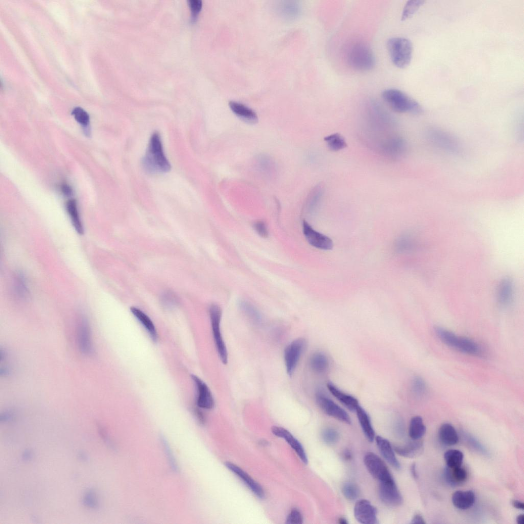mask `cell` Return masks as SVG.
I'll use <instances>...</instances> for the list:
<instances>
[{
	"instance_id": "f5cc1de1",
	"label": "cell",
	"mask_w": 524,
	"mask_h": 524,
	"mask_svg": "<svg viewBox=\"0 0 524 524\" xmlns=\"http://www.w3.org/2000/svg\"><path fill=\"white\" fill-rule=\"evenodd\" d=\"M516 521L518 524H523L524 515L523 514L519 515L516 518Z\"/></svg>"
},
{
	"instance_id": "4fadbf2b",
	"label": "cell",
	"mask_w": 524,
	"mask_h": 524,
	"mask_svg": "<svg viewBox=\"0 0 524 524\" xmlns=\"http://www.w3.org/2000/svg\"><path fill=\"white\" fill-rule=\"evenodd\" d=\"M303 234L312 246L322 250H330L333 247L332 240L328 236L316 231L306 221L302 224Z\"/></svg>"
},
{
	"instance_id": "ee69618b",
	"label": "cell",
	"mask_w": 524,
	"mask_h": 524,
	"mask_svg": "<svg viewBox=\"0 0 524 524\" xmlns=\"http://www.w3.org/2000/svg\"><path fill=\"white\" fill-rule=\"evenodd\" d=\"M253 227L259 236L264 238L268 237L269 232L267 225L264 222L258 221L255 222L253 225Z\"/></svg>"
},
{
	"instance_id": "9a60e30c",
	"label": "cell",
	"mask_w": 524,
	"mask_h": 524,
	"mask_svg": "<svg viewBox=\"0 0 524 524\" xmlns=\"http://www.w3.org/2000/svg\"><path fill=\"white\" fill-rule=\"evenodd\" d=\"M196 389V404L200 408L210 409L214 405V399L206 384L194 375L191 376Z\"/></svg>"
},
{
	"instance_id": "7c38bea8",
	"label": "cell",
	"mask_w": 524,
	"mask_h": 524,
	"mask_svg": "<svg viewBox=\"0 0 524 524\" xmlns=\"http://www.w3.org/2000/svg\"><path fill=\"white\" fill-rule=\"evenodd\" d=\"M354 514L356 520L361 523H377V510L367 500H358L354 506Z\"/></svg>"
},
{
	"instance_id": "f1b7e54d",
	"label": "cell",
	"mask_w": 524,
	"mask_h": 524,
	"mask_svg": "<svg viewBox=\"0 0 524 524\" xmlns=\"http://www.w3.org/2000/svg\"><path fill=\"white\" fill-rule=\"evenodd\" d=\"M426 428L420 416H417L410 420L409 435L412 440H420L425 433Z\"/></svg>"
},
{
	"instance_id": "836d02e7",
	"label": "cell",
	"mask_w": 524,
	"mask_h": 524,
	"mask_svg": "<svg viewBox=\"0 0 524 524\" xmlns=\"http://www.w3.org/2000/svg\"><path fill=\"white\" fill-rule=\"evenodd\" d=\"M240 309L251 319L256 323H260L261 316L257 309L250 302L241 300L238 302Z\"/></svg>"
},
{
	"instance_id": "7a4b0ae2",
	"label": "cell",
	"mask_w": 524,
	"mask_h": 524,
	"mask_svg": "<svg viewBox=\"0 0 524 524\" xmlns=\"http://www.w3.org/2000/svg\"><path fill=\"white\" fill-rule=\"evenodd\" d=\"M382 97L396 112L419 114L423 112L421 105L417 101L400 90L386 89L382 92Z\"/></svg>"
},
{
	"instance_id": "44dd1931",
	"label": "cell",
	"mask_w": 524,
	"mask_h": 524,
	"mask_svg": "<svg viewBox=\"0 0 524 524\" xmlns=\"http://www.w3.org/2000/svg\"><path fill=\"white\" fill-rule=\"evenodd\" d=\"M326 386L331 394L349 410L355 411L359 405L356 398L342 391L333 383L329 382Z\"/></svg>"
},
{
	"instance_id": "484cf974",
	"label": "cell",
	"mask_w": 524,
	"mask_h": 524,
	"mask_svg": "<svg viewBox=\"0 0 524 524\" xmlns=\"http://www.w3.org/2000/svg\"><path fill=\"white\" fill-rule=\"evenodd\" d=\"M134 316L142 324L154 341L157 339V332L155 326L150 318L139 309L132 307L130 309Z\"/></svg>"
},
{
	"instance_id": "30bf717a",
	"label": "cell",
	"mask_w": 524,
	"mask_h": 524,
	"mask_svg": "<svg viewBox=\"0 0 524 524\" xmlns=\"http://www.w3.org/2000/svg\"><path fill=\"white\" fill-rule=\"evenodd\" d=\"M306 345L305 340L298 338L289 343L284 351V360L287 374L291 376Z\"/></svg>"
},
{
	"instance_id": "ffe728a7",
	"label": "cell",
	"mask_w": 524,
	"mask_h": 524,
	"mask_svg": "<svg viewBox=\"0 0 524 524\" xmlns=\"http://www.w3.org/2000/svg\"><path fill=\"white\" fill-rule=\"evenodd\" d=\"M395 451L399 455L407 458H414L421 455L424 451L423 443L418 440H412L403 446L394 448Z\"/></svg>"
},
{
	"instance_id": "7dc6e473",
	"label": "cell",
	"mask_w": 524,
	"mask_h": 524,
	"mask_svg": "<svg viewBox=\"0 0 524 524\" xmlns=\"http://www.w3.org/2000/svg\"><path fill=\"white\" fill-rule=\"evenodd\" d=\"M61 190L62 193L67 196H70L73 193L72 188L66 183L62 184L61 185Z\"/></svg>"
},
{
	"instance_id": "1f68e13d",
	"label": "cell",
	"mask_w": 524,
	"mask_h": 524,
	"mask_svg": "<svg viewBox=\"0 0 524 524\" xmlns=\"http://www.w3.org/2000/svg\"><path fill=\"white\" fill-rule=\"evenodd\" d=\"M328 148L333 151L340 150L346 147L344 138L339 133L329 135L324 138Z\"/></svg>"
},
{
	"instance_id": "ba28073f",
	"label": "cell",
	"mask_w": 524,
	"mask_h": 524,
	"mask_svg": "<svg viewBox=\"0 0 524 524\" xmlns=\"http://www.w3.org/2000/svg\"><path fill=\"white\" fill-rule=\"evenodd\" d=\"M363 462L369 473L379 482L394 480L386 464L376 454L372 452H367L364 456Z\"/></svg>"
},
{
	"instance_id": "681fc988",
	"label": "cell",
	"mask_w": 524,
	"mask_h": 524,
	"mask_svg": "<svg viewBox=\"0 0 524 524\" xmlns=\"http://www.w3.org/2000/svg\"><path fill=\"white\" fill-rule=\"evenodd\" d=\"M511 504L512 505V506L514 508H516L517 509L522 510H523L524 509V504H523V503L521 502V501H520L519 500H512V501H511Z\"/></svg>"
},
{
	"instance_id": "816d5d0a",
	"label": "cell",
	"mask_w": 524,
	"mask_h": 524,
	"mask_svg": "<svg viewBox=\"0 0 524 524\" xmlns=\"http://www.w3.org/2000/svg\"><path fill=\"white\" fill-rule=\"evenodd\" d=\"M343 456L345 460H350L352 457V454L351 451L346 450L343 453Z\"/></svg>"
},
{
	"instance_id": "e575fe53",
	"label": "cell",
	"mask_w": 524,
	"mask_h": 524,
	"mask_svg": "<svg viewBox=\"0 0 524 524\" xmlns=\"http://www.w3.org/2000/svg\"><path fill=\"white\" fill-rule=\"evenodd\" d=\"M341 491L345 498L351 501L357 499L360 494L358 486L350 482H346L342 485Z\"/></svg>"
},
{
	"instance_id": "8fae6325",
	"label": "cell",
	"mask_w": 524,
	"mask_h": 524,
	"mask_svg": "<svg viewBox=\"0 0 524 524\" xmlns=\"http://www.w3.org/2000/svg\"><path fill=\"white\" fill-rule=\"evenodd\" d=\"M379 495L381 501L389 506H398L403 501L402 496L394 479L379 482Z\"/></svg>"
},
{
	"instance_id": "f546056e",
	"label": "cell",
	"mask_w": 524,
	"mask_h": 524,
	"mask_svg": "<svg viewBox=\"0 0 524 524\" xmlns=\"http://www.w3.org/2000/svg\"><path fill=\"white\" fill-rule=\"evenodd\" d=\"M310 365L314 372L317 373H322L326 371L329 367L328 358L324 354L316 352L311 357Z\"/></svg>"
},
{
	"instance_id": "5b68a950",
	"label": "cell",
	"mask_w": 524,
	"mask_h": 524,
	"mask_svg": "<svg viewBox=\"0 0 524 524\" xmlns=\"http://www.w3.org/2000/svg\"><path fill=\"white\" fill-rule=\"evenodd\" d=\"M434 331L439 338L451 347L469 355H479L482 353L481 346L471 339L458 336L441 327H436Z\"/></svg>"
},
{
	"instance_id": "ac0fdd59",
	"label": "cell",
	"mask_w": 524,
	"mask_h": 524,
	"mask_svg": "<svg viewBox=\"0 0 524 524\" xmlns=\"http://www.w3.org/2000/svg\"><path fill=\"white\" fill-rule=\"evenodd\" d=\"M375 440L380 452L385 460L394 468L400 469L401 465L396 456L394 449L390 442L381 436H377Z\"/></svg>"
},
{
	"instance_id": "7bdbcfd3",
	"label": "cell",
	"mask_w": 524,
	"mask_h": 524,
	"mask_svg": "<svg viewBox=\"0 0 524 524\" xmlns=\"http://www.w3.org/2000/svg\"><path fill=\"white\" fill-rule=\"evenodd\" d=\"M303 522V517L300 512L296 509H292L288 515L286 522L289 524H300Z\"/></svg>"
},
{
	"instance_id": "83f0119b",
	"label": "cell",
	"mask_w": 524,
	"mask_h": 524,
	"mask_svg": "<svg viewBox=\"0 0 524 524\" xmlns=\"http://www.w3.org/2000/svg\"><path fill=\"white\" fill-rule=\"evenodd\" d=\"M66 208L75 230L78 234H82L84 232V229L79 216L76 201L74 199L69 200L67 202Z\"/></svg>"
},
{
	"instance_id": "e0dca14e",
	"label": "cell",
	"mask_w": 524,
	"mask_h": 524,
	"mask_svg": "<svg viewBox=\"0 0 524 524\" xmlns=\"http://www.w3.org/2000/svg\"><path fill=\"white\" fill-rule=\"evenodd\" d=\"M271 431L274 435L284 439L303 463H308V457L302 445L291 433L284 428L278 426L272 427Z\"/></svg>"
},
{
	"instance_id": "d6986e66",
	"label": "cell",
	"mask_w": 524,
	"mask_h": 524,
	"mask_svg": "<svg viewBox=\"0 0 524 524\" xmlns=\"http://www.w3.org/2000/svg\"><path fill=\"white\" fill-rule=\"evenodd\" d=\"M229 105L232 112L245 122L251 124L257 122L256 113L246 105L235 101H230Z\"/></svg>"
},
{
	"instance_id": "4dcf8cb0",
	"label": "cell",
	"mask_w": 524,
	"mask_h": 524,
	"mask_svg": "<svg viewBox=\"0 0 524 524\" xmlns=\"http://www.w3.org/2000/svg\"><path fill=\"white\" fill-rule=\"evenodd\" d=\"M513 294V283L509 278L503 279L500 285L498 291V300L503 306L510 303Z\"/></svg>"
},
{
	"instance_id": "f907efd6",
	"label": "cell",
	"mask_w": 524,
	"mask_h": 524,
	"mask_svg": "<svg viewBox=\"0 0 524 524\" xmlns=\"http://www.w3.org/2000/svg\"><path fill=\"white\" fill-rule=\"evenodd\" d=\"M410 472L413 478H417L418 477L417 472L416 470V465L415 463H413L410 466Z\"/></svg>"
},
{
	"instance_id": "d6a6232c",
	"label": "cell",
	"mask_w": 524,
	"mask_h": 524,
	"mask_svg": "<svg viewBox=\"0 0 524 524\" xmlns=\"http://www.w3.org/2000/svg\"><path fill=\"white\" fill-rule=\"evenodd\" d=\"M444 458L447 466L454 468L461 466L464 454L459 450L449 449L445 452Z\"/></svg>"
},
{
	"instance_id": "d4e9b609",
	"label": "cell",
	"mask_w": 524,
	"mask_h": 524,
	"mask_svg": "<svg viewBox=\"0 0 524 524\" xmlns=\"http://www.w3.org/2000/svg\"><path fill=\"white\" fill-rule=\"evenodd\" d=\"M355 411L364 434L369 442H373L375 439V432L369 416L360 405L357 407Z\"/></svg>"
},
{
	"instance_id": "277c9868",
	"label": "cell",
	"mask_w": 524,
	"mask_h": 524,
	"mask_svg": "<svg viewBox=\"0 0 524 524\" xmlns=\"http://www.w3.org/2000/svg\"><path fill=\"white\" fill-rule=\"evenodd\" d=\"M387 48L390 59L394 64L399 68H405L410 63L413 46L408 38L395 37L389 38Z\"/></svg>"
},
{
	"instance_id": "3957f363",
	"label": "cell",
	"mask_w": 524,
	"mask_h": 524,
	"mask_svg": "<svg viewBox=\"0 0 524 524\" xmlns=\"http://www.w3.org/2000/svg\"><path fill=\"white\" fill-rule=\"evenodd\" d=\"M347 62L353 69L359 71H366L375 66L373 52L366 43L357 42L349 48L346 55Z\"/></svg>"
},
{
	"instance_id": "74e56055",
	"label": "cell",
	"mask_w": 524,
	"mask_h": 524,
	"mask_svg": "<svg viewBox=\"0 0 524 524\" xmlns=\"http://www.w3.org/2000/svg\"><path fill=\"white\" fill-rule=\"evenodd\" d=\"M15 291L20 298H26L28 295V288L25 277L21 273L17 275L15 280Z\"/></svg>"
},
{
	"instance_id": "6da1fadb",
	"label": "cell",
	"mask_w": 524,
	"mask_h": 524,
	"mask_svg": "<svg viewBox=\"0 0 524 524\" xmlns=\"http://www.w3.org/2000/svg\"><path fill=\"white\" fill-rule=\"evenodd\" d=\"M142 165L150 173H164L170 169V164L165 155L161 137L158 132L154 133L150 138Z\"/></svg>"
},
{
	"instance_id": "8d00e7d4",
	"label": "cell",
	"mask_w": 524,
	"mask_h": 524,
	"mask_svg": "<svg viewBox=\"0 0 524 524\" xmlns=\"http://www.w3.org/2000/svg\"><path fill=\"white\" fill-rule=\"evenodd\" d=\"M322 188L320 186H316L309 196L307 206L310 211H312L316 207L322 195Z\"/></svg>"
},
{
	"instance_id": "f35d334b",
	"label": "cell",
	"mask_w": 524,
	"mask_h": 524,
	"mask_svg": "<svg viewBox=\"0 0 524 524\" xmlns=\"http://www.w3.org/2000/svg\"><path fill=\"white\" fill-rule=\"evenodd\" d=\"M258 167L265 173L271 174L274 170V164L270 157L262 155L257 160Z\"/></svg>"
},
{
	"instance_id": "cb8c5ba5",
	"label": "cell",
	"mask_w": 524,
	"mask_h": 524,
	"mask_svg": "<svg viewBox=\"0 0 524 524\" xmlns=\"http://www.w3.org/2000/svg\"><path fill=\"white\" fill-rule=\"evenodd\" d=\"M475 501V495L472 491H456L452 496L453 505L457 509L465 510L471 507Z\"/></svg>"
},
{
	"instance_id": "603a6c76",
	"label": "cell",
	"mask_w": 524,
	"mask_h": 524,
	"mask_svg": "<svg viewBox=\"0 0 524 524\" xmlns=\"http://www.w3.org/2000/svg\"><path fill=\"white\" fill-rule=\"evenodd\" d=\"M444 477L449 485L456 486L465 482L467 472L461 466L454 468L446 466L444 470Z\"/></svg>"
},
{
	"instance_id": "7402d4cb",
	"label": "cell",
	"mask_w": 524,
	"mask_h": 524,
	"mask_svg": "<svg viewBox=\"0 0 524 524\" xmlns=\"http://www.w3.org/2000/svg\"><path fill=\"white\" fill-rule=\"evenodd\" d=\"M79 343L80 350L86 355L93 354V350L90 339L89 325L87 320L82 318L79 326Z\"/></svg>"
},
{
	"instance_id": "db71d44e",
	"label": "cell",
	"mask_w": 524,
	"mask_h": 524,
	"mask_svg": "<svg viewBox=\"0 0 524 524\" xmlns=\"http://www.w3.org/2000/svg\"><path fill=\"white\" fill-rule=\"evenodd\" d=\"M338 523L340 524H347L348 522L345 518L341 517L338 519Z\"/></svg>"
},
{
	"instance_id": "b9f144b4",
	"label": "cell",
	"mask_w": 524,
	"mask_h": 524,
	"mask_svg": "<svg viewBox=\"0 0 524 524\" xmlns=\"http://www.w3.org/2000/svg\"><path fill=\"white\" fill-rule=\"evenodd\" d=\"M411 388L415 395L418 397L423 396L426 391V385L424 380L420 377H414L412 381Z\"/></svg>"
},
{
	"instance_id": "2e32d148",
	"label": "cell",
	"mask_w": 524,
	"mask_h": 524,
	"mask_svg": "<svg viewBox=\"0 0 524 524\" xmlns=\"http://www.w3.org/2000/svg\"><path fill=\"white\" fill-rule=\"evenodd\" d=\"M225 465L229 470L238 477L257 497L260 499L265 498V491L262 487L247 472L231 462H226Z\"/></svg>"
},
{
	"instance_id": "4316f807",
	"label": "cell",
	"mask_w": 524,
	"mask_h": 524,
	"mask_svg": "<svg viewBox=\"0 0 524 524\" xmlns=\"http://www.w3.org/2000/svg\"><path fill=\"white\" fill-rule=\"evenodd\" d=\"M440 441L444 444L449 446L455 445L458 441L457 433L454 427L449 423L442 424L439 431Z\"/></svg>"
},
{
	"instance_id": "8992f818",
	"label": "cell",
	"mask_w": 524,
	"mask_h": 524,
	"mask_svg": "<svg viewBox=\"0 0 524 524\" xmlns=\"http://www.w3.org/2000/svg\"><path fill=\"white\" fill-rule=\"evenodd\" d=\"M209 312L216 350L221 360L225 364L228 362V353L221 332L222 310L218 305L212 304L209 308Z\"/></svg>"
},
{
	"instance_id": "ab89813d",
	"label": "cell",
	"mask_w": 524,
	"mask_h": 524,
	"mask_svg": "<svg viewBox=\"0 0 524 524\" xmlns=\"http://www.w3.org/2000/svg\"><path fill=\"white\" fill-rule=\"evenodd\" d=\"M75 120L84 127L88 126L90 122L89 114L83 108L80 107H76L73 109L72 113Z\"/></svg>"
},
{
	"instance_id": "9c48e42d",
	"label": "cell",
	"mask_w": 524,
	"mask_h": 524,
	"mask_svg": "<svg viewBox=\"0 0 524 524\" xmlns=\"http://www.w3.org/2000/svg\"><path fill=\"white\" fill-rule=\"evenodd\" d=\"M430 140L436 146L447 151L456 153L461 150L458 141L451 134L438 128L430 129L428 132Z\"/></svg>"
},
{
	"instance_id": "c3c4849f",
	"label": "cell",
	"mask_w": 524,
	"mask_h": 524,
	"mask_svg": "<svg viewBox=\"0 0 524 524\" xmlns=\"http://www.w3.org/2000/svg\"><path fill=\"white\" fill-rule=\"evenodd\" d=\"M411 523L425 524L426 523V522L425 521L424 519L421 515H420V514H417L415 515H414V516L412 518Z\"/></svg>"
},
{
	"instance_id": "5bb4252c",
	"label": "cell",
	"mask_w": 524,
	"mask_h": 524,
	"mask_svg": "<svg viewBox=\"0 0 524 524\" xmlns=\"http://www.w3.org/2000/svg\"><path fill=\"white\" fill-rule=\"evenodd\" d=\"M379 146L382 154L394 159L401 157L406 149L405 141L402 138L396 136L382 140Z\"/></svg>"
},
{
	"instance_id": "f6af8a7d",
	"label": "cell",
	"mask_w": 524,
	"mask_h": 524,
	"mask_svg": "<svg viewBox=\"0 0 524 524\" xmlns=\"http://www.w3.org/2000/svg\"><path fill=\"white\" fill-rule=\"evenodd\" d=\"M188 5L193 16L195 17L202 8V2L201 0H189Z\"/></svg>"
},
{
	"instance_id": "52a82bcc",
	"label": "cell",
	"mask_w": 524,
	"mask_h": 524,
	"mask_svg": "<svg viewBox=\"0 0 524 524\" xmlns=\"http://www.w3.org/2000/svg\"><path fill=\"white\" fill-rule=\"evenodd\" d=\"M315 399L318 405L325 414L344 423H351V418L345 410L323 391L318 390L315 394Z\"/></svg>"
},
{
	"instance_id": "d590c367",
	"label": "cell",
	"mask_w": 524,
	"mask_h": 524,
	"mask_svg": "<svg viewBox=\"0 0 524 524\" xmlns=\"http://www.w3.org/2000/svg\"><path fill=\"white\" fill-rule=\"evenodd\" d=\"M424 1L410 0L407 2L402 13L401 20H404L411 17L423 4Z\"/></svg>"
},
{
	"instance_id": "60d3db41",
	"label": "cell",
	"mask_w": 524,
	"mask_h": 524,
	"mask_svg": "<svg viewBox=\"0 0 524 524\" xmlns=\"http://www.w3.org/2000/svg\"><path fill=\"white\" fill-rule=\"evenodd\" d=\"M321 436L322 440L326 444L333 445L338 441L339 434L335 429L328 428L323 430Z\"/></svg>"
},
{
	"instance_id": "bcb514c9",
	"label": "cell",
	"mask_w": 524,
	"mask_h": 524,
	"mask_svg": "<svg viewBox=\"0 0 524 524\" xmlns=\"http://www.w3.org/2000/svg\"><path fill=\"white\" fill-rule=\"evenodd\" d=\"M176 296L173 293L170 292L165 293L163 296L162 300L163 303L168 306L174 305L177 302Z\"/></svg>"
}]
</instances>
